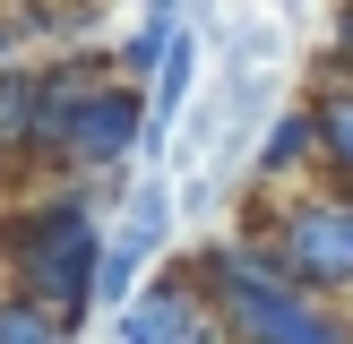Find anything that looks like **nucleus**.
Instances as JSON below:
<instances>
[{
	"label": "nucleus",
	"mask_w": 353,
	"mask_h": 344,
	"mask_svg": "<svg viewBox=\"0 0 353 344\" xmlns=\"http://www.w3.org/2000/svg\"><path fill=\"white\" fill-rule=\"evenodd\" d=\"M310 155H319V112L293 103V112H276V129L259 138V181H293Z\"/></svg>",
	"instance_id": "nucleus-9"
},
{
	"label": "nucleus",
	"mask_w": 353,
	"mask_h": 344,
	"mask_svg": "<svg viewBox=\"0 0 353 344\" xmlns=\"http://www.w3.org/2000/svg\"><path fill=\"white\" fill-rule=\"evenodd\" d=\"M34 155H61L69 172H121L147 155V95L112 78L103 52H69L43 61V138Z\"/></svg>",
	"instance_id": "nucleus-2"
},
{
	"label": "nucleus",
	"mask_w": 353,
	"mask_h": 344,
	"mask_svg": "<svg viewBox=\"0 0 353 344\" xmlns=\"http://www.w3.org/2000/svg\"><path fill=\"white\" fill-rule=\"evenodd\" d=\"M310 112H319V155L353 181V86H345V78H327L319 95H310Z\"/></svg>",
	"instance_id": "nucleus-10"
},
{
	"label": "nucleus",
	"mask_w": 353,
	"mask_h": 344,
	"mask_svg": "<svg viewBox=\"0 0 353 344\" xmlns=\"http://www.w3.org/2000/svg\"><path fill=\"white\" fill-rule=\"evenodd\" d=\"M164 241H172V189H164V181H138L130 206H121V224H112V250H130L138 267H147Z\"/></svg>",
	"instance_id": "nucleus-8"
},
{
	"label": "nucleus",
	"mask_w": 353,
	"mask_h": 344,
	"mask_svg": "<svg viewBox=\"0 0 353 344\" xmlns=\"http://www.w3.org/2000/svg\"><path fill=\"white\" fill-rule=\"evenodd\" d=\"M112 344H233V336H224L216 301H207V292L190 284V267H181V275H147V284H138V301L112 319Z\"/></svg>",
	"instance_id": "nucleus-5"
},
{
	"label": "nucleus",
	"mask_w": 353,
	"mask_h": 344,
	"mask_svg": "<svg viewBox=\"0 0 353 344\" xmlns=\"http://www.w3.org/2000/svg\"><path fill=\"white\" fill-rule=\"evenodd\" d=\"M17 34H26V17H0V69H9V52H17Z\"/></svg>",
	"instance_id": "nucleus-12"
},
{
	"label": "nucleus",
	"mask_w": 353,
	"mask_h": 344,
	"mask_svg": "<svg viewBox=\"0 0 353 344\" xmlns=\"http://www.w3.org/2000/svg\"><path fill=\"white\" fill-rule=\"evenodd\" d=\"M216 319H224L233 344H353V319L327 310L319 292H302L285 267L259 275V284H241V292H224Z\"/></svg>",
	"instance_id": "nucleus-3"
},
{
	"label": "nucleus",
	"mask_w": 353,
	"mask_h": 344,
	"mask_svg": "<svg viewBox=\"0 0 353 344\" xmlns=\"http://www.w3.org/2000/svg\"><path fill=\"white\" fill-rule=\"evenodd\" d=\"M181 43H190V17H181V9H147V17H138V26H130V43L112 52V78L147 95V86L164 78V61H172V52H181Z\"/></svg>",
	"instance_id": "nucleus-6"
},
{
	"label": "nucleus",
	"mask_w": 353,
	"mask_h": 344,
	"mask_svg": "<svg viewBox=\"0 0 353 344\" xmlns=\"http://www.w3.org/2000/svg\"><path fill=\"white\" fill-rule=\"evenodd\" d=\"M0 344H69V327L52 319L43 301H26V292H9V301H0Z\"/></svg>",
	"instance_id": "nucleus-11"
},
{
	"label": "nucleus",
	"mask_w": 353,
	"mask_h": 344,
	"mask_svg": "<svg viewBox=\"0 0 353 344\" xmlns=\"http://www.w3.org/2000/svg\"><path fill=\"white\" fill-rule=\"evenodd\" d=\"M34 138H43V69L9 61V69H0V147L34 155Z\"/></svg>",
	"instance_id": "nucleus-7"
},
{
	"label": "nucleus",
	"mask_w": 353,
	"mask_h": 344,
	"mask_svg": "<svg viewBox=\"0 0 353 344\" xmlns=\"http://www.w3.org/2000/svg\"><path fill=\"white\" fill-rule=\"evenodd\" d=\"M268 250H276V267L293 275L302 292H353V198H293L285 215H276V233H268Z\"/></svg>",
	"instance_id": "nucleus-4"
},
{
	"label": "nucleus",
	"mask_w": 353,
	"mask_h": 344,
	"mask_svg": "<svg viewBox=\"0 0 353 344\" xmlns=\"http://www.w3.org/2000/svg\"><path fill=\"white\" fill-rule=\"evenodd\" d=\"M103 224H95V198L86 189H52V198L17 206L0 224V258L17 267V292L43 301L52 319L78 336L86 310H95V275H103Z\"/></svg>",
	"instance_id": "nucleus-1"
}]
</instances>
